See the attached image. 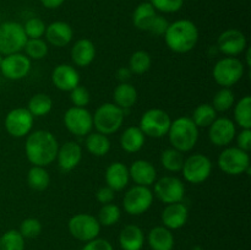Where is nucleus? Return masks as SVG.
Listing matches in <instances>:
<instances>
[{
	"instance_id": "1",
	"label": "nucleus",
	"mask_w": 251,
	"mask_h": 250,
	"mask_svg": "<svg viewBox=\"0 0 251 250\" xmlns=\"http://www.w3.org/2000/svg\"><path fill=\"white\" fill-rule=\"evenodd\" d=\"M59 144L55 136L47 130H37L28 135L25 145L27 159L33 166L46 167L53 163L58 154Z\"/></svg>"
},
{
	"instance_id": "2",
	"label": "nucleus",
	"mask_w": 251,
	"mask_h": 250,
	"mask_svg": "<svg viewBox=\"0 0 251 250\" xmlns=\"http://www.w3.org/2000/svg\"><path fill=\"white\" fill-rule=\"evenodd\" d=\"M166 44L174 53H188L199 41V29L190 20H178L169 24L164 33Z\"/></svg>"
},
{
	"instance_id": "3",
	"label": "nucleus",
	"mask_w": 251,
	"mask_h": 250,
	"mask_svg": "<svg viewBox=\"0 0 251 250\" xmlns=\"http://www.w3.org/2000/svg\"><path fill=\"white\" fill-rule=\"evenodd\" d=\"M169 142L173 149L180 152H188L195 147L199 140V127L189 117H180L172 122L168 130Z\"/></svg>"
},
{
	"instance_id": "4",
	"label": "nucleus",
	"mask_w": 251,
	"mask_h": 250,
	"mask_svg": "<svg viewBox=\"0 0 251 250\" xmlns=\"http://www.w3.org/2000/svg\"><path fill=\"white\" fill-rule=\"evenodd\" d=\"M93 117V126L103 135L117 132L124 122V109L114 103H103L97 108Z\"/></svg>"
},
{
	"instance_id": "5",
	"label": "nucleus",
	"mask_w": 251,
	"mask_h": 250,
	"mask_svg": "<svg viewBox=\"0 0 251 250\" xmlns=\"http://www.w3.org/2000/svg\"><path fill=\"white\" fill-rule=\"evenodd\" d=\"M24 26L19 22L7 21L0 25V54L20 53L25 48L27 42Z\"/></svg>"
},
{
	"instance_id": "6",
	"label": "nucleus",
	"mask_w": 251,
	"mask_h": 250,
	"mask_svg": "<svg viewBox=\"0 0 251 250\" xmlns=\"http://www.w3.org/2000/svg\"><path fill=\"white\" fill-rule=\"evenodd\" d=\"M244 75V64L234 56H227L215 64L212 76L216 82L226 88H230L239 82Z\"/></svg>"
},
{
	"instance_id": "7",
	"label": "nucleus",
	"mask_w": 251,
	"mask_h": 250,
	"mask_svg": "<svg viewBox=\"0 0 251 250\" xmlns=\"http://www.w3.org/2000/svg\"><path fill=\"white\" fill-rule=\"evenodd\" d=\"M217 164L222 172L229 175H239L250 173L249 152L240 150L239 147H227L218 156Z\"/></svg>"
},
{
	"instance_id": "8",
	"label": "nucleus",
	"mask_w": 251,
	"mask_h": 250,
	"mask_svg": "<svg viewBox=\"0 0 251 250\" xmlns=\"http://www.w3.org/2000/svg\"><path fill=\"white\" fill-rule=\"evenodd\" d=\"M172 119L167 112L158 108L149 109L142 114L140 119V129L144 132L145 136L159 139L168 134L171 127Z\"/></svg>"
},
{
	"instance_id": "9",
	"label": "nucleus",
	"mask_w": 251,
	"mask_h": 250,
	"mask_svg": "<svg viewBox=\"0 0 251 250\" xmlns=\"http://www.w3.org/2000/svg\"><path fill=\"white\" fill-rule=\"evenodd\" d=\"M68 228L70 234L81 242H90L98 238L100 232V225L95 216L90 213H77L69 220Z\"/></svg>"
},
{
	"instance_id": "10",
	"label": "nucleus",
	"mask_w": 251,
	"mask_h": 250,
	"mask_svg": "<svg viewBox=\"0 0 251 250\" xmlns=\"http://www.w3.org/2000/svg\"><path fill=\"white\" fill-rule=\"evenodd\" d=\"M183 175L186 181L191 184L203 183L212 172V163L205 154L195 153L184 161Z\"/></svg>"
},
{
	"instance_id": "11",
	"label": "nucleus",
	"mask_w": 251,
	"mask_h": 250,
	"mask_svg": "<svg viewBox=\"0 0 251 250\" xmlns=\"http://www.w3.org/2000/svg\"><path fill=\"white\" fill-rule=\"evenodd\" d=\"M153 202V194L149 186L135 185L124 195V210L131 216H140L146 212Z\"/></svg>"
},
{
	"instance_id": "12",
	"label": "nucleus",
	"mask_w": 251,
	"mask_h": 250,
	"mask_svg": "<svg viewBox=\"0 0 251 250\" xmlns=\"http://www.w3.org/2000/svg\"><path fill=\"white\" fill-rule=\"evenodd\" d=\"M64 124L76 136L88 135L93 129V117L86 108L71 107L64 115Z\"/></svg>"
},
{
	"instance_id": "13",
	"label": "nucleus",
	"mask_w": 251,
	"mask_h": 250,
	"mask_svg": "<svg viewBox=\"0 0 251 250\" xmlns=\"http://www.w3.org/2000/svg\"><path fill=\"white\" fill-rule=\"evenodd\" d=\"M154 194L163 203L180 202L185 194L183 181L176 176L167 175L154 183Z\"/></svg>"
},
{
	"instance_id": "14",
	"label": "nucleus",
	"mask_w": 251,
	"mask_h": 250,
	"mask_svg": "<svg viewBox=\"0 0 251 250\" xmlns=\"http://www.w3.org/2000/svg\"><path fill=\"white\" fill-rule=\"evenodd\" d=\"M34 117L27 108H15L5 118V129L11 136L24 137L29 134L33 126Z\"/></svg>"
},
{
	"instance_id": "15",
	"label": "nucleus",
	"mask_w": 251,
	"mask_h": 250,
	"mask_svg": "<svg viewBox=\"0 0 251 250\" xmlns=\"http://www.w3.org/2000/svg\"><path fill=\"white\" fill-rule=\"evenodd\" d=\"M0 70L9 80H21L26 77L31 70V59L21 53L5 55L2 58Z\"/></svg>"
},
{
	"instance_id": "16",
	"label": "nucleus",
	"mask_w": 251,
	"mask_h": 250,
	"mask_svg": "<svg viewBox=\"0 0 251 250\" xmlns=\"http://www.w3.org/2000/svg\"><path fill=\"white\" fill-rule=\"evenodd\" d=\"M217 48L221 53L228 56L239 55L248 48L247 37L239 29H227L218 37Z\"/></svg>"
},
{
	"instance_id": "17",
	"label": "nucleus",
	"mask_w": 251,
	"mask_h": 250,
	"mask_svg": "<svg viewBox=\"0 0 251 250\" xmlns=\"http://www.w3.org/2000/svg\"><path fill=\"white\" fill-rule=\"evenodd\" d=\"M208 130V137L213 145L218 147H225L232 144L237 135L234 122L229 118H216L215 122L210 125Z\"/></svg>"
},
{
	"instance_id": "18",
	"label": "nucleus",
	"mask_w": 251,
	"mask_h": 250,
	"mask_svg": "<svg viewBox=\"0 0 251 250\" xmlns=\"http://www.w3.org/2000/svg\"><path fill=\"white\" fill-rule=\"evenodd\" d=\"M51 82L58 90L70 92L80 83V74L74 66L60 64L51 73Z\"/></svg>"
},
{
	"instance_id": "19",
	"label": "nucleus",
	"mask_w": 251,
	"mask_h": 250,
	"mask_svg": "<svg viewBox=\"0 0 251 250\" xmlns=\"http://www.w3.org/2000/svg\"><path fill=\"white\" fill-rule=\"evenodd\" d=\"M189 217V210L183 202L169 203L162 211V222L168 229H179L185 225Z\"/></svg>"
},
{
	"instance_id": "20",
	"label": "nucleus",
	"mask_w": 251,
	"mask_h": 250,
	"mask_svg": "<svg viewBox=\"0 0 251 250\" xmlns=\"http://www.w3.org/2000/svg\"><path fill=\"white\" fill-rule=\"evenodd\" d=\"M82 158V149L75 141H68L61 145L58 150L56 159L58 164L64 172L73 171L78 166Z\"/></svg>"
},
{
	"instance_id": "21",
	"label": "nucleus",
	"mask_w": 251,
	"mask_h": 250,
	"mask_svg": "<svg viewBox=\"0 0 251 250\" xmlns=\"http://www.w3.org/2000/svg\"><path fill=\"white\" fill-rule=\"evenodd\" d=\"M129 175L136 183V185L150 186L156 181L157 172L151 162L137 159L129 168Z\"/></svg>"
},
{
	"instance_id": "22",
	"label": "nucleus",
	"mask_w": 251,
	"mask_h": 250,
	"mask_svg": "<svg viewBox=\"0 0 251 250\" xmlns=\"http://www.w3.org/2000/svg\"><path fill=\"white\" fill-rule=\"evenodd\" d=\"M46 38L51 46L58 47H65L73 41L74 31L69 24L64 21H55L51 22L49 26L46 28Z\"/></svg>"
},
{
	"instance_id": "23",
	"label": "nucleus",
	"mask_w": 251,
	"mask_h": 250,
	"mask_svg": "<svg viewBox=\"0 0 251 250\" xmlns=\"http://www.w3.org/2000/svg\"><path fill=\"white\" fill-rule=\"evenodd\" d=\"M129 168L122 162H113L105 171V183L114 191H120L129 184Z\"/></svg>"
},
{
	"instance_id": "24",
	"label": "nucleus",
	"mask_w": 251,
	"mask_h": 250,
	"mask_svg": "<svg viewBox=\"0 0 251 250\" xmlns=\"http://www.w3.org/2000/svg\"><path fill=\"white\" fill-rule=\"evenodd\" d=\"M96 56V47L90 39H78L71 48V60L76 66L86 68L90 65Z\"/></svg>"
},
{
	"instance_id": "25",
	"label": "nucleus",
	"mask_w": 251,
	"mask_h": 250,
	"mask_svg": "<svg viewBox=\"0 0 251 250\" xmlns=\"http://www.w3.org/2000/svg\"><path fill=\"white\" fill-rule=\"evenodd\" d=\"M144 243L145 235L139 225H125L119 234V244L123 250H141Z\"/></svg>"
},
{
	"instance_id": "26",
	"label": "nucleus",
	"mask_w": 251,
	"mask_h": 250,
	"mask_svg": "<svg viewBox=\"0 0 251 250\" xmlns=\"http://www.w3.org/2000/svg\"><path fill=\"white\" fill-rule=\"evenodd\" d=\"M147 240L152 250H173L174 248L173 233L164 225H157L152 228Z\"/></svg>"
},
{
	"instance_id": "27",
	"label": "nucleus",
	"mask_w": 251,
	"mask_h": 250,
	"mask_svg": "<svg viewBox=\"0 0 251 250\" xmlns=\"http://www.w3.org/2000/svg\"><path fill=\"white\" fill-rule=\"evenodd\" d=\"M145 134L139 126H130L120 136V146L129 153L139 152L145 145Z\"/></svg>"
},
{
	"instance_id": "28",
	"label": "nucleus",
	"mask_w": 251,
	"mask_h": 250,
	"mask_svg": "<svg viewBox=\"0 0 251 250\" xmlns=\"http://www.w3.org/2000/svg\"><path fill=\"white\" fill-rule=\"evenodd\" d=\"M157 16V11L149 1L137 5L132 14V24L140 31H149L150 26Z\"/></svg>"
},
{
	"instance_id": "29",
	"label": "nucleus",
	"mask_w": 251,
	"mask_h": 250,
	"mask_svg": "<svg viewBox=\"0 0 251 250\" xmlns=\"http://www.w3.org/2000/svg\"><path fill=\"white\" fill-rule=\"evenodd\" d=\"M113 100L114 104L122 109H129L136 103L137 100V91L132 85L127 82H122L115 87L113 93Z\"/></svg>"
},
{
	"instance_id": "30",
	"label": "nucleus",
	"mask_w": 251,
	"mask_h": 250,
	"mask_svg": "<svg viewBox=\"0 0 251 250\" xmlns=\"http://www.w3.org/2000/svg\"><path fill=\"white\" fill-rule=\"evenodd\" d=\"M86 149L96 157L105 156L110 150V141L107 135H103L98 131L90 132L86 137Z\"/></svg>"
},
{
	"instance_id": "31",
	"label": "nucleus",
	"mask_w": 251,
	"mask_h": 250,
	"mask_svg": "<svg viewBox=\"0 0 251 250\" xmlns=\"http://www.w3.org/2000/svg\"><path fill=\"white\" fill-rule=\"evenodd\" d=\"M216 118H217V112L212 107V104L203 103L195 108L191 120L195 123L198 127H208L215 122Z\"/></svg>"
},
{
	"instance_id": "32",
	"label": "nucleus",
	"mask_w": 251,
	"mask_h": 250,
	"mask_svg": "<svg viewBox=\"0 0 251 250\" xmlns=\"http://www.w3.org/2000/svg\"><path fill=\"white\" fill-rule=\"evenodd\" d=\"M27 183H28L29 188H32L33 190H46L50 183V176H49L48 172L44 169V167L33 166L27 174Z\"/></svg>"
},
{
	"instance_id": "33",
	"label": "nucleus",
	"mask_w": 251,
	"mask_h": 250,
	"mask_svg": "<svg viewBox=\"0 0 251 250\" xmlns=\"http://www.w3.org/2000/svg\"><path fill=\"white\" fill-rule=\"evenodd\" d=\"M53 108V100L46 93H37L29 100L28 102V112L33 117H43L47 115Z\"/></svg>"
},
{
	"instance_id": "34",
	"label": "nucleus",
	"mask_w": 251,
	"mask_h": 250,
	"mask_svg": "<svg viewBox=\"0 0 251 250\" xmlns=\"http://www.w3.org/2000/svg\"><path fill=\"white\" fill-rule=\"evenodd\" d=\"M234 119L242 129H251V97L245 96L234 108Z\"/></svg>"
},
{
	"instance_id": "35",
	"label": "nucleus",
	"mask_w": 251,
	"mask_h": 250,
	"mask_svg": "<svg viewBox=\"0 0 251 250\" xmlns=\"http://www.w3.org/2000/svg\"><path fill=\"white\" fill-rule=\"evenodd\" d=\"M184 156L183 152L178 151L176 149H167L162 152L161 163L167 171L169 172H179L181 171L184 164Z\"/></svg>"
},
{
	"instance_id": "36",
	"label": "nucleus",
	"mask_w": 251,
	"mask_h": 250,
	"mask_svg": "<svg viewBox=\"0 0 251 250\" xmlns=\"http://www.w3.org/2000/svg\"><path fill=\"white\" fill-rule=\"evenodd\" d=\"M152 59L147 51L145 50H137L130 56L129 60V69L132 74L136 75H142V74L147 73L151 68Z\"/></svg>"
},
{
	"instance_id": "37",
	"label": "nucleus",
	"mask_w": 251,
	"mask_h": 250,
	"mask_svg": "<svg viewBox=\"0 0 251 250\" xmlns=\"http://www.w3.org/2000/svg\"><path fill=\"white\" fill-rule=\"evenodd\" d=\"M0 250H25V238L19 230H6L0 237Z\"/></svg>"
},
{
	"instance_id": "38",
	"label": "nucleus",
	"mask_w": 251,
	"mask_h": 250,
	"mask_svg": "<svg viewBox=\"0 0 251 250\" xmlns=\"http://www.w3.org/2000/svg\"><path fill=\"white\" fill-rule=\"evenodd\" d=\"M120 216V208L118 207L114 203H107V205H103L102 208L98 212V222L100 225H104V227H110V225H114L115 223L119 222Z\"/></svg>"
},
{
	"instance_id": "39",
	"label": "nucleus",
	"mask_w": 251,
	"mask_h": 250,
	"mask_svg": "<svg viewBox=\"0 0 251 250\" xmlns=\"http://www.w3.org/2000/svg\"><path fill=\"white\" fill-rule=\"evenodd\" d=\"M234 104V93L230 88L222 87L215 95L212 100V107L216 112H227Z\"/></svg>"
},
{
	"instance_id": "40",
	"label": "nucleus",
	"mask_w": 251,
	"mask_h": 250,
	"mask_svg": "<svg viewBox=\"0 0 251 250\" xmlns=\"http://www.w3.org/2000/svg\"><path fill=\"white\" fill-rule=\"evenodd\" d=\"M24 49L26 50V55L34 60H41V59L46 58L48 54V44L42 38L27 39Z\"/></svg>"
},
{
	"instance_id": "41",
	"label": "nucleus",
	"mask_w": 251,
	"mask_h": 250,
	"mask_svg": "<svg viewBox=\"0 0 251 250\" xmlns=\"http://www.w3.org/2000/svg\"><path fill=\"white\" fill-rule=\"evenodd\" d=\"M46 24L38 17H32V19L27 20L26 24L24 25L25 33L28 39L42 38L46 33Z\"/></svg>"
},
{
	"instance_id": "42",
	"label": "nucleus",
	"mask_w": 251,
	"mask_h": 250,
	"mask_svg": "<svg viewBox=\"0 0 251 250\" xmlns=\"http://www.w3.org/2000/svg\"><path fill=\"white\" fill-rule=\"evenodd\" d=\"M19 232L25 239H33L41 234L42 225L37 218H26L21 222Z\"/></svg>"
},
{
	"instance_id": "43",
	"label": "nucleus",
	"mask_w": 251,
	"mask_h": 250,
	"mask_svg": "<svg viewBox=\"0 0 251 250\" xmlns=\"http://www.w3.org/2000/svg\"><path fill=\"white\" fill-rule=\"evenodd\" d=\"M150 4L156 9V11L164 14H173L183 7L184 0H150Z\"/></svg>"
},
{
	"instance_id": "44",
	"label": "nucleus",
	"mask_w": 251,
	"mask_h": 250,
	"mask_svg": "<svg viewBox=\"0 0 251 250\" xmlns=\"http://www.w3.org/2000/svg\"><path fill=\"white\" fill-rule=\"evenodd\" d=\"M70 100L73 102L74 107L85 108L90 103V92L87 91V88L78 85L77 87L70 91Z\"/></svg>"
},
{
	"instance_id": "45",
	"label": "nucleus",
	"mask_w": 251,
	"mask_h": 250,
	"mask_svg": "<svg viewBox=\"0 0 251 250\" xmlns=\"http://www.w3.org/2000/svg\"><path fill=\"white\" fill-rule=\"evenodd\" d=\"M168 26H169V22L167 21L166 17L157 15L147 32H150V33L153 34V36H164Z\"/></svg>"
},
{
	"instance_id": "46",
	"label": "nucleus",
	"mask_w": 251,
	"mask_h": 250,
	"mask_svg": "<svg viewBox=\"0 0 251 250\" xmlns=\"http://www.w3.org/2000/svg\"><path fill=\"white\" fill-rule=\"evenodd\" d=\"M82 250H114L113 245L107 239L102 238H95L85 244Z\"/></svg>"
},
{
	"instance_id": "47",
	"label": "nucleus",
	"mask_w": 251,
	"mask_h": 250,
	"mask_svg": "<svg viewBox=\"0 0 251 250\" xmlns=\"http://www.w3.org/2000/svg\"><path fill=\"white\" fill-rule=\"evenodd\" d=\"M237 144L240 150L249 152L251 150V129H242L237 135Z\"/></svg>"
},
{
	"instance_id": "48",
	"label": "nucleus",
	"mask_w": 251,
	"mask_h": 250,
	"mask_svg": "<svg viewBox=\"0 0 251 250\" xmlns=\"http://www.w3.org/2000/svg\"><path fill=\"white\" fill-rule=\"evenodd\" d=\"M114 193L115 191L113 189H110L108 185L102 186V188L98 189L97 194H96V198H97V200L102 205H107V203H110L114 200Z\"/></svg>"
},
{
	"instance_id": "49",
	"label": "nucleus",
	"mask_w": 251,
	"mask_h": 250,
	"mask_svg": "<svg viewBox=\"0 0 251 250\" xmlns=\"http://www.w3.org/2000/svg\"><path fill=\"white\" fill-rule=\"evenodd\" d=\"M131 71H130L129 68H120L119 70L117 71V77L118 80L122 81V82H126L130 77H131Z\"/></svg>"
},
{
	"instance_id": "50",
	"label": "nucleus",
	"mask_w": 251,
	"mask_h": 250,
	"mask_svg": "<svg viewBox=\"0 0 251 250\" xmlns=\"http://www.w3.org/2000/svg\"><path fill=\"white\" fill-rule=\"evenodd\" d=\"M47 9H56L65 2V0H39Z\"/></svg>"
},
{
	"instance_id": "51",
	"label": "nucleus",
	"mask_w": 251,
	"mask_h": 250,
	"mask_svg": "<svg viewBox=\"0 0 251 250\" xmlns=\"http://www.w3.org/2000/svg\"><path fill=\"white\" fill-rule=\"evenodd\" d=\"M251 49L250 48H247V65L248 66H250L251 65V60H250V58H251Z\"/></svg>"
},
{
	"instance_id": "52",
	"label": "nucleus",
	"mask_w": 251,
	"mask_h": 250,
	"mask_svg": "<svg viewBox=\"0 0 251 250\" xmlns=\"http://www.w3.org/2000/svg\"><path fill=\"white\" fill-rule=\"evenodd\" d=\"M193 250H203V249L201 247H194Z\"/></svg>"
},
{
	"instance_id": "53",
	"label": "nucleus",
	"mask_w": 251,
	"mask_h": 250,
	"mask_svg": "<svg viewBox=\"0 0 251 250\" xmlns=\"http://www.w3.org/2000/svg\"><path fill=\"white\" fill-rule=\"evenodd\" d=\"M2 58H4V56L1 55V54H0V65H1V61H2Z\"/></svg>"
}]
</instances>
